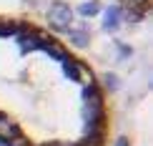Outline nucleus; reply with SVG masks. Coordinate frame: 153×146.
<instances>
[{"label": "nucleus", "instance_id": "nucleus-1", "mask_svg": "<svg viewBox=\"0 0 153 146\" xmlns=\"http://www.w3.org/2000/svg\"><path fill=\"white\" fill-rule=\"evenodd\" d=\"M0 144L113 146L95 68L48 25L0 13Z\"/></svg>", "mask_w": 153, "mask_h": 146}]
</instances>
